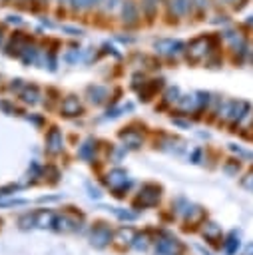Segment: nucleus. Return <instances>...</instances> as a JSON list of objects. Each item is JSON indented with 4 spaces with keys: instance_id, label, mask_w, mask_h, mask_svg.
Listing matches in <instances>:
<instances>
[{
    "instance_id": "obj_1",
    "label": "nucleus",
    "mask_w": 253,
    "mask_h": 255,
    "mask_svg": "<svg viewBox=\"0 0 253 255\" xmlns=\"http://www.w3.org/2000/svg\"><path fill=\"white\" fill-rule=\"evenodd\" d=\"M118 20L126 30H133V28L141 26L143 20H141L139 2L137 0H122V4L118 8Z\"/></svg>"
},
{
    "instance_id": "obj_2",
    "label": "nucleus",
    "mask_w": 253,
    "mask_h": 255,
    "mask_svg": "<svg viewBox=\"0 0 253 255\" xmlns=\"http://www.w3.org/2000/svg\"><path fill=\"white\" fill-rule=\"evenodd\" d=\"M163 16L167 24H177L181 20L191 18V2L189 0H163Z\"/></svg>"
},
{
    "instance_id": "obj_3",
    "label": "nucleus",
    "mask_w": 253,
    "mask_h": 255,
    "mask_svg": "<svg viewBox=\"0 0 253 255\" xmlns=\"http://www.w3.org/2000/svg\"><path fill=\"white\" fill-rule=\"evenodd\" d=\"M211 50H213V38L211 36H197L185 44V56L191 62H199V60L207 58V54Z\"/></svg>"
},
{
    "instance_id": "obj_4",
    "label": "nucleus",
    "mask_w": 253,
    "mask_h": 255,
    "mask_svg": "<svg viewBox=\"0 0 253 255\" xmlns=\"http://www.w3.org/2000/svg\"><path fill=\"white\" fill-rule=\"evenodd\" d=\"M153 50L163 58H177L185 54V42L179 38H157L153 40Z\"/></svg>"
},
{
    "instance_id": "obj_5",
    "label": "nucleus",
    "mask_w": 253,
    "mask_h": 255,
    "mask_svg": "<svg viewBox=\"0 0 253 255\" xmlns=\"http://www.w3.org/2000/svg\"><path fill=\"white\" fill-rule=\"evenodd\" d=\"M30 34H24V32H12V34H8V38H6V44H4V52H6V56H14V58H18L20 54H22V50H24V46L30 42Z\"/></svg>"
},
{
    "instance_id": "obj_6",
    "label": "nucleus",
    "mask_w": 253,
    "mask_h": 255,
    "mask_svg": "<svg viewBox=\"0 0 253 255\" xmlns=\"http://www.w3.org/2000/svg\"><path fill=\"white\" fill-rule=\"evenodd\" d=\"M139 2V10H141V20L143 24L151 26L157 22L159 18V10H161V2L159 0H137Z\"/></svg>"
},
{
    "instance_id": "obj_7",
    "label": "nucleus",
    "mask_w": 253,
    "mask_h": 255,
    "mask_svg": "<svg viewBox=\"0 0 253 255\" xmlns=\"http://www.w3.org/2000/svg\"><path fill=\"white\" fill-rule=\"evenodd\" d=\"M104 0H68L66 8L70 14H92L98 12Z\"/></svg>"
},
{
    "instance_id": "obj_8",
    "label": "nucleus",
    "mask_w": 253,
    "mask_h": 255,
    "mask_svg": "<svg viewBox=\"0 0 253 255\" xmlns=\"http://www.w3.org/2000/svg\"><path fill=\"white\" fill-rule=\"evenodd\" d=\"M189 2H191V18H197V20H203L215 6L213 0H189Z\"/></svg>"
},
{
    "instance_id": "obj_9",
    "label": "nucleus",
    "mask_w": 253,
    "mask_h": 255,
    "mask_svg": "<svg viewBox=\"0 0 253 255\" xmlns=\"http://www.w3.org/2000/svg\"><path fill=\"white\" fill-rule=\"evenodd\" d=\"M60 112H62L64 116H78V114L82 112L80 100H78L76 96H68V98H64L62 104H60Z\"/></svg>"
},
{
    "instance_id": "obj_10",
    "label": "nucleus",
    "mask_w": 253,
    "mask_h": 255,
    "mask_svg": "<svg viewBox=\"0 0 253 255\" xmlns=\"http://www.w3.org/2000/svg\"><path fill=\"white\" fill-rule=\"evenodd\" d=\"M86 94H88L92 104H104L108 100V96H110V90L106 86H90L86 90Z\"/></svg>"
},
{
    "instance_id": "obj_11",
    "label": "nucleus",
    "mask_w": 253,
    "mask_h": 255,
    "mask_svg": "<svg viewBox=\"0 0 253 255\" xmlns=\"http://www.w3.org/2000/svg\"><path fill=\"white\" fill-rule=\"evenodd\" d=\"M20 98L26 102V104H36L40 100V90L32 84V86H24V90L20 92Z\"/></svg>"
},
{
    "instance_id": "obj_12",
    "label": "nucleus",
    "mask_w": 253,
    "mask_h": 255,
    "mask_svg": "<svg viewBox=\"0 0 253 255\" xmlns=\"http://www.w3.org/2000/svg\"><path fill=\"white\" fill-rule=\"evenodd\" d=\"M120 4H122V0H104L102 6L98 8V14H102V16H110V14L118 12Z\"/></svg>"
},
{
    "instance_id": "obj_13",
    "label": "nucleus",
    "mask_w": 253,
    "mask_h": 255,
    "mask_svg": "<svg viewBox=\"0 0 253 255\" xmlns=\"http://www.w3.org/2000/svg\"><path fill=\"white\" fill-rule=\"evenodd\" d=\"M82 54H84V50H80V46H78V48H70V50L64 52L62 60H64L66 64H78V62L82 60Z\"/></svg>"
},
{
    "instance_id": "obj_14",
    "label": "nucleus",
    "mask_w": 253,
    "mask_h": 255,
    "mask_svg": "<svg viewBox=\"0 0 253 255\" xmlns=\"http://www.w3.org/2000/svg\"><path fill=\"white\" fill-rule=\"evenodd\" d=\"M213 4L219 8H227V10H241L247 4V0H213Z\"/></svg>"
},
{
    "instance_id": "obj_15",
    "label": "nucleus",
    "mask_w": 253,
    "mask_h": 255,
    "mask_svg": "<svg viewBox=\"0 0 253 255\" xmlns=\"http://www.w3.org/2000/svg\"><path fill=\"white\" fill-rule=\"evenodd\" d=\"M60 30H62V32H66V34H70V36H84V28H80V26L64 24V26H60Z\"/></svg>"
},
{
    "instance_id": "obj_16",
    "label": "nucleus",
    "mask_w": 253,
    "mask_h": 255,
    "mask_svg": "<svg viewBox=\"0 0 253 255\" xmlns=\"http://www.w3.org/2000/svg\"><path fill=\"white\" fill-rule=\"evenodd\" d=\"M4 22L6 24H12V26H24V18L20 14H8Z\"/></svg>"
},
{
    "instance_id": "obj_17",
    "label": "nucleus",
    "mask_w": 253,
    "mask_h": 255,
    "mask_svg": "<svg viewBox=\"0 0 253 255\" xmlns=\"http://www.w3.org/2000/svg\"><path fill=\"white\" fill-rule=\"evenodd\" d=\"M14 4L24 10H34V0H14Z\"/></svg>"
},
{
    "instance_id": "obj_18",
    "label": "nucleus",
    "mask_w": 253,
    "mask_h": 255,
    "mask_svg": "<svg viewBox=\"0 0 253 255\" xmlns=\"http://www.w3.org/2000/svg\"><path fill=\"white\" fill-rule=\"evenodd\" d=\"M211 22H213V24H227L229 18H227V14H215V16L211 18Z\"/></svg>"
},
{
    "instance_id": "obj_19",
    "label": "nucleus",
    "mask_w": 253,
    "mask_h": 255,
    "mask_svg": "<svg viewBox=\"0 0 253 255\" xmlns=\"http://www.w3.org/2000/svg\"><path fill=\"white\" fill-rule=\"evenodd\" d=\"M50 4H54V0H34V10H40V8H48Z\"/></svg>"
},
{
    "instance_id": "obj_20",
    "label": "nucleus",
    "mask_w": 253,
    "mask_h": 255,
    "mask_svg": "<svg viewBox=\"0 0 253 255\" xmlns=\"http://www.w3.org/2000/svg\"><path fill=\"white\" fill-rule=\"evenodd\" d=\"M6 38H8V30H6V26H4V24H0V48H4Z\"/></svg>"
},
{
    "instance_id": "obj_21",
    "label": "nucleus",
    "mask_w": 253,
    "mask_h": 255,
    "mask_svg": "<svg viewBox=\"0 0 253 255\" xmlns=\"http://www.w3.org/2000/svg\"><path fill=\"white\" fill-rule=\"evenodd\" d=\"M118 40H120V42H126V44L135 42V38H131V36H118Z\"/></svg>"
},
{
    "instance_id": "obj_22",
    "label": "nucleus",
    "mask_w": 253,
    "mask_h": 255,
    "mask_svg": "<svg viewBox=\"0 0 253 255\" xmlns=\"http://www.w3.org/2000/svg\"><path fill=\"white\" fill-rule=\"evenodd\" d=\"M66 2H68V0H54L56 6H64V8H66Z\"/></svg>"
},
{
    "instance_id": "obj_23",
    "label": "nucleus",
    "mask_w": 253,
    "mask_h": 255,
    "mask_svg": "<svg viewBox=\"0 0 253 255\" xmlns=\"http://www.w3.org/2000/svg\"><path fill=\"white\" fill-rule=\"evenodd\" d=\"M247 24H249V26H253V14H251V16H247Z\"/></svg>"
},
{
    "instance_id": "obj_24",
    "label": "nucleus",
    "mask_w": 253,
    "mask_h": 255,
    "mask_svg": "<svg viewBox=\"0 0 253 255\" xmlns=\"http://www.w3.org/2000/svg\"><path fill=\"white\" fill-rule=\"evenodd\" d=\"M159 2H161V4H163V0H159Z\"/></svg>"
}]
</instances>
